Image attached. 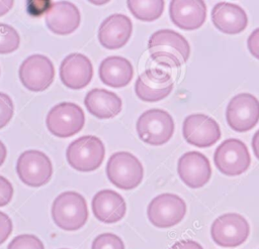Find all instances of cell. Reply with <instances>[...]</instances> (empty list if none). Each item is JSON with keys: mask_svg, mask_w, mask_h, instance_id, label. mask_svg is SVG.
<instances>
[{"mask_svg": "<svg viewBox=\"0 0 259 249\" xmlns=\"http://www.w3.org/2000/svg\"><path fill=\"white\" fill-rule=\"evenodd\" d=\"M169 249H203L202 246L193 240H180L174 243Z\"/></svg>", "mask_w": 259, "mask_h": 249, "instance_id": "1f68e13d", "label": "cell"}, {"mask_svg": "<svg viewBox=\"0 0 259 249\" xmlns=\"http://www.w3.org/2000/svg\"><path fill=\"white\" fill-rule=\"evenodd\" d=\"M104 144L96 136L85 135L74 140L66 150L67 161L74 169L82 172L93 171L103 162Z\"/></svg>", "mask_w": 259, "mask_h": 249, "instance_id": "3957f363", "label": "cell"}, {"mask_svg": "<svg viewBox=\"0 0 259 249\" xmlns=\"http://www.w3.org/2000/svg\"><path fill=\"white\" fill-rule=\"evenodd\" d=\"M252 148L255 156L257 157V159H259V130L255 132L252 138Z\"/></svg>", "mask_w": 259, "mask_h": 249, "instance_id": "d6a6232c", "label": "cell"}, {"mask_svg": "<svg viewBox=\"0 0 259 249\" xmlns=\"http://www.w3.org/2000/svg\"><path fill=\"white\" fill-rule=\"evenodd\" d=\"M187 143L199 148L210 147L221 138V129L214 119L205 114L188 115L182 126Z\"/></svg>", "mask_w": 259, "mask_h": 249, "instance_id": "4fadbf2b", "label": "cell"}, {"mask_svg": "<svg viewBox=\"0 0 259 249\" xmlns=\"http://www.w3.org/2000/svg\"><path fill=\"white\" fill-rule=\"evenodd\" d=\"M45 18L48 28L58 35H67L74 32L78 28L81 19L77 6L68 1L51 4Z\"/></svg>", "mask_w": 259, "mask_h": 249, "instance_id": "d6986e66", "label": "cell"}, {"mask_svg": "<svg viewBox=\"0 0 259 249\" xmlns=\"http://www.w3.org/2000/svg\"><path fill=\"white\" fill-rule=\"evenodd\" d=\"M52 218L55 224L65 231L79 230L88 219L84 197L73 191L62 193L52 205Z\"/></svg>", "mask_w": 259, "mask_h": 249, "instance_id": "7a4b0ae2", "label": "cell"}, {"mask_svg": "<svg viewBox=\"0 0 259 249\" xmlns=\"http://www.w3.org/2000/svg\"><path fill=\"white\" fill-rule=\"evenodd\" d=\"M109 181L120 190H133L143 180L144 168L141 161L132 153L118 151L113 153L106 164Z\"/></svg>", "mask_w": 259, "mask_h": 249, "instance_id": "277c9868", "label": "cell"}, {"mask_svg": "<svg viewBox=\"0 0 259 249\" xmlns=\"http://www.w3.org/2000/svg\"><path fill=\"white\" fill-rule=\"evenodd\" d=\"M171 21L184 30L202 26L206 18V5L201 0H173L169 5Z\"/></svg>", "mask_w": 259, "mask_h": 249, "instance_id": "ac0fdd59", "label": "cell"}, {"mask_svg": "<svg viewBox=\"0 0 259 249\" xmlns=\"http://www.w3.org/2000/svg\"><path fill=\"white\" fill-rule=\"evenodd\" d=\"M171 75L161 69L151 68L143 72L135 84L136 95L145 102H157L166 98L173 90Z\"/></svg>", "mask_w": 259, "mask_h": 249, "instance_id": "5bb4252c", "label": "cell"}, {"mask_svg": "<svg viewBox=\"0 0 259 249\" xmlns=\"http://www.w3.org/2000/svg\"><path fill=\"white\" fill-rule=\"evenodd\" d=\"M132 32V20L124 14L115 13L101 22L98 28V40L107 49H117L125 45Z\"/></svg>", "mask_w": 259, "mask_h": 249, "instance_id": "e0dca14e", "label": "cell"}, {"mask_svg": "<svg viewBox=\"0 0 259 249\" xmlns=\"http://www.w3.org/2000/svg\"><path fill=\"white\" fill-rule=\"evenodd\" d=\"M18 76L21 84L28 91L41 92L52 85L55 78V68L48 56L32 54L20 65Z\"/></svg>", "mask_w": 259, "mask_h": 249, "instance_id": "7c38bea8", "label": "cell"}, {"mask_svg": "<svg viewBox=\"0 0 259 249\" xmlns=\"http://www.w3.org/2000/svg\"><path fill=\"white\" fill-rule=\"evenodd\" d=\"M226 119L237 132L251 130L259 121V100L249 93L236 95L227 106Z\"/></svg>", "mask_w": 259, "mask_h": 249, "instance_id": "8fae6325", "label": "cell"}, {"mask_svg": "<svg viewBox=\"0 0 259 249\" xmlns=\"http://www.w3.org/2000/svg\"><path fill=\"white\" fill-rule=\"evenodd\" d=\"M84 104L89 113L99 119L115 117L122 107L120 98L113 92L105 89H92L84 99Z\"/></svg>", "mask_w": 259, "mask_h": 249, "instance_id": "7402d4cb", "label": "cell"}, {"mask_svg": "<svg viewBox=\"0 0 259 249\" xmlns=\"http://www.w3.org/2000/svg\"><path fill=\"white\" fill-rule=\"evenodd\" d=\"M177 172L187 186L199 189L210 179L211 167L205 155L198 151H189L179 158Z\"/></svg>", "mask_w": 259, "mask_h": 249, "instance_id": "9a60e30c", "label": "cell"}, {"mask_svg": "<svg viewBox=\"0 0 259 249\" xmlns=\"http://www.w3.org/2000/svg\"><path fill=\"white\" fill-rule=\"evenodd\" d=\"M91 207L94 217L106 224L120 221L126 212L124 199L112 190H101L96 193L92 199Z\"/></svg>", "mask_w": 259, "mask_h": 249, "instance_id": "ffe728a7", "label": "cell"}, {"mask_svg": "<svg viewBox=\"0 0 259 249\" xmlns=\"http://www.w3.org/2000/svg\"><path fill=\"white\" fill-rule=\"evenodd\" d=\"M148 50L151 58L168 68H180L190 55L186 38L172 29H160L149 38Z\"/></svg>", "mask_w": 259, "mask_h": 249, "instance_id": "6da1fadb", "label": "cell"}, {"mask_svg": "<svg viewBox=\"0 0 259 249\" xmlns=\"http://www.w3.org/2000/svg\"><path fill=\"white\" fill-rule=\"evenodd\" d=\"M247 45L250 53L259 59V28H256L248 37Z\"/></svg>", "mask_w": 259, "mask_h": 249, "instance_id": "4dcf8cb0", "label": "cell"}, {"mask_svg": "<svg viewBox=\"0 0 259 249\" xmlns=\"http://www.w3.org/2000/svg\"><path fill=\"white\" fill-rule=\"evenodd\" d=\"M7 249H45V246L36 236L31 234H21L10 241Z\"/></svg>", "mask_w": 259, "mask_h": 249, "instance_id": "484cf974", "label": "cell"}, {"mask_svg": "<svg viewBox=\"0 0 259 249\" xmlns=\"http://www.w3.org/2000/svg\"><path fill=\"white\" fill-rule=\"evenodd\" d=\"M13 197V186L11 182L4 176L0 175V207H4L10 203Z\"/></svg>", "mask_w": 259, "mask_h": 249, "instance_id": "f1b7e54d", "label": "cell"}, {"mask_svg": "<svg viewBox=\"0 0 259 249\" xmlns=\"http://www.w3.org/2000/svg\"><path fill=\"white\" fill-rule=\"evenodd\" d=\"M250 227L247 220L240 214L228 213L217 218L210 228L214 243L221 247H237L248 238Z\"/></svg>", "mask_w": 259, "mask_h": 249, "instance_id": "30bf717a", "label": "cell"}, {"mask_svg": "<svg viewBox=\"0 0 259 249\" xmlns=\"http://www.w3.org/2000/svg\"><path fill=\"white\" fill-rule=\"evenodd\" d=\"M185 214V202L179 196L169 193L155 197L147 209L149 221L158 228H170L177 225Z\"/></svg>", "mask_w": 259, "mask_h": 249, "instance_id": "9c48e42d", "label": "cell"}, {"mask_svg": "<svg viewBox=\"0 0 259 249\" xmlns=\"http://www.w3.org/2000/svg\"><path fill=\"white\" fill-rule=\"evenodd\" d=\"M16 172L20 180L31 188H38L50 181L53 175L51 159L39 150H26L16 162Z\"/></svg>", "mask_w": 259, "mask_h": 249, "instance_id": "ba28073f", "label": "cell"}, {"mask_svg": "<svg viewBox=\"0 0 259 249\" xmlns=\"http://www.w3.org/2000/svg\"><path fill=\"white\" fill-rule=\"evenodd\" d=\"M91 249H125L122 240L113 233L98 235L92 242Z\"/></svg>", "mask_w": 259, "mask_h": 249, "instance_id": "4316f807", "label": "cell"}, {"mask_svg": "<svg viewBox=\"0 0 259 249\" xmlns=\"http://www.w3.org/2000/svg\"><path fill=\"white\" fill-rule=\"evenodd\" d=\"M211 21L220 31L226 34H238L246 28L248 17L241 6L220 2L211 10Z\"/></svg>", "mask_w": 259, "mask_h": 249, "instance_id": "44dd1931", "label": "cell"}, {"mask_svg": "<svg viewBox=\"0 0 259 249\" xmlns=\"http://www.w3.org/2000/svg\"><path fill=\"white\" fill-rule=\"evenodd\" d=\"M20 44V36L12 26L0 23V53H10L16 50Z\"/></svg>", "mask_w": 259, "mask_h": 249, "instance_id": "d4e9b609", "label": "cell"}, {"mask_svg": "<svg viewBox=\"0 0 259 249\" xmlns=\"http://www.w3.org/2000/svg\"><path fill=\"white\" fill-rule=\"evenodd\" d=\"M14 108L10 97L0 92V129L6 126L13 116Z\"/></svg>", "mask_w": 259, "mask_h": 249, "instance_id": "83f0119b", "label": "cell"}, {"mask_svg": "<svg viewBox=\"0 0 259 249\" xmlns=\"http://www.w3.org/2000/svg\"><path fill=\"white\" fill-rule=\"evenodd\" d=\"M46 124L48 130L61 138L77 134L85 124V115L80 106L72 102H62L48 113Z\"/></svg>", "mask_w": 259, "mask_h": 249, "instance_id": "8992f818", "label": "cell"}, {"mask_svg": "<svg viewBox=\"0 0 259 249\" xmlns=\"http://www.w3.org/2000/svg\"><path fill=\"white\" fill-rule=\"evenodd\" d=\"M99 78L103 84L112 88H122L133 79L134 68L122 56L112 55L104 58L99 66Z\"/></svg>", "mask_w": 259, "mask_h": 249, "instance_id": "603a6c76", "label": "cell"}, {"mask_svg": "<svg viewBox=\"0 0 259 249\" xmlns=\"http://www.w3.org/2000/svg\"><path fill=\"white\" fill-rule=\"evenodd\" d=\"M63 249H67V248H63Z\"/></svg>", "mask_w": 259, "mask_h": 249, "instance_id": "d590c367", "label": "cell"}, {"mask_svg": "<svg viewBox=\"0 0 259 249\" xmlns=\"http://www.w3.org/2000/svg\"><path fill=\"white\" fill-rule=\"evenodd\" d=\"M13 229L12 221L8 215L0 212V245L10 236Z\"/></svg>", "mask_w": 259, "mask_h": 249, "instance_id": "f546056e", "label": "cell"}, {"mask_svg": "<svg viewBox=\"0 0 259 249\" xmlns=\"http://www.w3.org/2000/svg\"><path fill=\"white\" fill-rule=\"evenodd\" d=\"M126 6L131 13L139 20L142 21H154L158 19L164 10L165 2L163 0L158 1H126Z\"/></svg>", "mask_w": 259, "mask_h": 249, "instance_id": "cb8c5ba5", "label": "cell"}, {"mask_svg": "<svg viewBox=\"0 0 259 249\" xmlns=\"http://www.w3.org/2000/svg\"><path fill=\"white\" fill-rule=\"evenodd\" d=\"M213 162L219 171L229 176H235L242 174L249 168L251 156L243 141L229 138L217 147Z\"/></svg>", "mask_w": 259, "mask_h": 249, "instance_id": "52a82bcc", "label": "cell"}, {"mask_svg": "<svg viewBox=\"0 0 259 249\" xmlns=\"http://www.w3.org/2000/svg\"><path fill=\"white\" fill-rule=\"evenodd\" d=\"M13 1H0V16L6 14L12 7H13Z\"/></svg>", "mask_w": 259, "mask_h": 249, "instance_id": "836d02e7", "label": "cell"}, {"mask_svg": "<svg viewBox=\"0 0 259 249\" xmlns=\"http://www.w3.org/2000/svg\"><path fill=\"white\" fill-rule=\"evenodd\" d=\"M6 154H7L6 147H5L4 143L0 140V166L4 163L5 158H6Z\"/></svg>", "mask_w": 259, "mask_h": 249, "instance_id": "e575fe53", "label": "cell"}, {"mask_svg": "<svg viewBox=\"0 0 259 249\" xmlns=\"http://www.w3.org/2000/svg\"><path fill=\"white\" fill-rule=\"evenodd\" d=\"M93 67L91 60L84 54L74 52L67 55L60 66L62 83L72 90L85 88L92 80Z\"/></svg>", "mask_w": 259, "mask_h": 249, "instance_id": "2e32d148", "label": "cell"}, {"mask_svg": "<svg viewBox=\"0 0 259 249\" xmlns=\"http://www.w3.org/2000/svg\"><path fill=\"white\" fill-rule=\"evenodd\" d=\"M138 135L147 144L158 146L167 143L174 133L172 116L162 109L145 111L136 124Z\"/></svg>", "mask_w": 259, "mask_h": 249, "instance_id": "5b68a950", "label": "cell"}]
</instances>
